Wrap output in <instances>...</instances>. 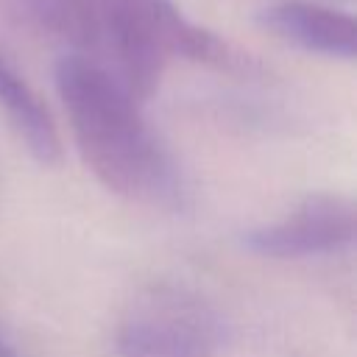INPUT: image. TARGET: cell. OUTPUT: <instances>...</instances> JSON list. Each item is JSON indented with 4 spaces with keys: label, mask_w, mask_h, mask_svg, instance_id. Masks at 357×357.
I'll use <instances>...</instances> for the list:
<instances>
[{
    "label": "cell",
    "mask_w": 357,
    "mask_h": 357,
    "mask_svg": "<svg viewBox=\"0 0 357 357\" xmlns=\"http://www.w3.org/2000/svg\"><path fill=\"white\" fill-rule=\"evenodd\" d=\"M36 31L70 56L106 70L148 100L173 61L229 67V42L190 20L176 0H11Z\"/></svg>",
    "instance_id": "obj_1"
},
{
    "label": "cell",
    "mask_w": 357,
    "mask_h": 357,
    "mask_svg": "<svg viewBox=\"0 0 357 357\" xmlns=\"http://www.w3.org/2000/svg\"><path fill=\"white\" fill-rule=\"evenodd\" d=\"M0 357H17V351H14V346L6 340V335L0 332Z\"/></svg>",
    "instance_id": "obj_7"
},
{
    "label": "cell",
    "mask_w": 357,
    "mask_h": 357,
    "mask_svg": "<svg viewBox=\"0 0 357 357\" xmlns=\"http://www.w3.org/2000/svg\"><path fill=\"white\" fill-rule=\"evenodd\" d=\"M231 340L226 315L201 293L156 282L134 293L112 335L114 357H220Z\"/></svg>",
    "instance_id": "obj_3"
},
{
    "label": "cell",
    "mask_w": 357,
    "mask_h": 357,
    "mask_svg": "<svg viewBox=\"0 0 357 357\" xmlns=\"http://www.w3.org/2000/svg\"><path fill=\"white\" fill-rule=\"evenodd\" d=\"M0 109L36 162H42V165L59 162L61 139H59L56 123H53L45 100L14 70V64L3 56V50H0Z\"/></svg>",
    "instance_id": "obj_6"
},
{
    "label": "cell",
    "mask_w": 357,
    "mask_h": 357,
    "mask_svg": "<svg viewBox=\"0 0 357 357\" xmlns=\"http://www.w3.org/2000/svg\"><path fill=\"white\" fill-rule=\"evenodd\" d=\"M53 86L81 162L109 192L151 209L184 206V173L131 89L70 53L56 61Z\"/></svg>",
    "instance_id": "obj_2"
},
{
    "label": "cell",
    "mask_w": 357,
    "mask_h": 357,
    "mask_svg": "<svg viewBox=\"0 0 357 357\" xmlns=\"http://www.w3.org/2000/svg\"><path fill=\"white\" fill-rule=\"evenodd\" d=\"M259 25L298 50L340 61L354 59L357 25L337 6L321 0H276L259 11Z\"/></svg>",
    "instance_id": "obj_5"
},
{
    "label": "cell",
    "mask_w": 357,
    "mask_h": 357,
    "mask_svg": "<svg viewBox=\"0 0 357 357\" xmlns=\"http://www.w3.org/2000/svg\"><path fill=\"white\" fill-rule=\"evenodd\" d=\"M240 243L265 259L340 254L354 243V201L340 192H312L284 218L243 231Z\"/></svg>",
    "instance_id": "obj_4"
}]
</instances>
